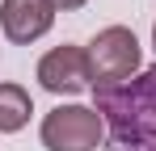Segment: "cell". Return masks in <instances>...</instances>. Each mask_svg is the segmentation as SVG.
Instances as JSON below:
<instances>
[{"mask_svg":"<svg viewBox=\"0 0 156 151\" xmlns=\"http://www.w3.org/2000/svg\"><path fill=\"white\" fill-rule=\"evenodd\" d=\"M89 72H93V88H114V84H127L131 76H139L144 63V46L135 38L131 25H105L97 29L89 42Z\"/></svg>","mask_w":156,"mask_h":151,"instance_id":"7a4b0ae2","label":"cell"},{"mask_svg":"<svg viewBox=\"0 0 156 151\" xmlns=\"http://www.w3.org/2000/svg\"><path fill=\"white\" fill-rule=\"evenodd\" d=\"M34 80L38 88H47L51 97H80L93 88V72H89V50L76 46V42H63V46H51L38 67H34Z\"/></svg>","mask_w":156,"mask_h":151,"instance_id":"277c9868","label":"cell"},{"mask_svg":"<svg viewBox=\"0 0 156 151\" xmlns=\"http://www.w3.org/2000/svg\"><path fill=\"white\" fill-rule=\"evenodd\" d=\"M34 118V97H30L26 84H13V80H0V134H17L26 130Z\"/></svg>","mask_w":156,"mask_h":151,"instance_id":"8992f818","label":"cell"},{"mask_svg":"<svg viewBox=\"0 0 156 151\" xmlns=\"http://www.w3.org/2000/svg\"><path fill=\"white\" fill-rule=\"evenodd\" d=\"M55 13L59 8L51 0H0V34L17 46H30L51 34Z\"/></svg>","mask_w":156,"mask_h":151,"instance_id":"5b68a950","label":"cell"},{"mask_svg":"<svg viewBox=\"0 0 156 151\" xmlns=\"http://www.w3.org/2000/svg\"><path fill=\"white\" fill-rule=\"evenodd\" d=\"M105 134H110L105 118L80 101H59L51 113H42V126H38V139L47 151H97Z\"/></svg>","mask_w":156,"mask_h":151,"instance_id":"3957f363","label":"cell"},{"mask_svg":"<svg viewBox=\"0 0 156 151\" xmlns=\"http://www.w3.org/2000/svg\"><path fill=\"white\" fill-rule=\"evenodd\" d=\"M152 50H156V21H152Z\"/></svg>","mask_w":156,"mask_h":151,"instance_id":"ba28073f","label":"cell"},{"mask_svg":"<svg viewBox=\"0 0 156 151\" xmlns=\"http://www.w3.org/2000/svg\"><path fill=\"white\" fill-rule=\"evenodd\" d=\"M55 8H63V13H76V8H84L89 0H51Z\"/></svg>","mask_w":156,"mask_h":151,"instance_id":"52a82bcc","label":"cell"},{"mask_svg":"<svg viewBox=\"0 0 156 151\" xmlns=\"http://www.w3.org/2000/svg\"><path fill=\"white\" fill-rule=\"evenodd\" d=\"M93 109L105 118L114 151H156V67L127 84L93 88Z\"/></svg>","mask_w":156,"mask_h":151,"instance_id":"6da1fadb","label":"cell"}]
</instances>
